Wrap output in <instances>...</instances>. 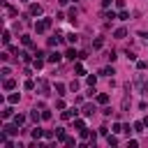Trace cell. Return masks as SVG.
Returning <instances> with one entry per match:
<instances>
[{"mask_svg":"<svg viewBox=\"0 0 148 148\" xmlns=\"http://www.w3.org/2000/svg\"><path fill=\"white\" fill-rule=\"evenodd\" d=\"M51 25H53V18H42V21H35V32H37V35H42V32H46Z\"/></svg>","mask_w":148,"mask_h":148,"instance_id":"obj_1","label":"cell"},{"mask_svg":"<svg viewBox=\"0 0 148 148\" xmlns=\"http://www.w3.org/2000/svg\"><path fill=\"white\" fill-rule=\"evenodd\" d=\"M2 132H5L7 136H14V134H18V125H16V123H14V125H7V123H5Z\"/></svg>","mask_w":148,"mask_h":148,"instance_id":"obj_2","label":"cell"},{"mask_svg":"<svg viewBox=\"0 0 148 148\" xmlns=\"http://www.w3.org/2000/svg\"><path fill=\"white\" fill-rule=\"evenodd\" d=\"M62 56H65V53H58V51H51V53H49V62H53V65H58V62L62 60Z\"/></svg>","mask_w":148,"mask_h":148,"instance_id":"obj_3","label":"cell"},{"mask_svg":"<svg viewBox=\"0 0 148 148\" xmlns=\"http://www.w3.org/2000/svg\"><path fill=\"white\" fill-rule=\"evenodd\" d=\"M28 12H30V16H39V14H42V5H37V2H32V5L28 7Z\"/></svg>","mask_w":148,"mask_h":148,"instance_id":"obj_4","label":"cell"},{"mask_svg":"<svg viewBox=\"0 0 148 148\" xmlns=\"http://www.w3.org/2000/svg\"><path fill=\"white\" fill-rule=\"evenodd\" d=\"M76 113H79L76 109H65L62 111V120H72V118H76Z\"/></svg>","mask_w":148,"mask_h":148,"instance_id":"obj_5","label":"cell"},{"mask_svg":"<svg viewBox=\"0 0 148 148\" xmlns=\"http://www.w3.org/2000/svg\"><path fill=\"white\" fill-rule=\"evenodd\" d=\"M65 58H67V60H76V58H81V56L76 53V49H67V51H65Z\"/></svg>","mask_w":148,"mask_h":148,"instance_id":"obj_6","label":"cell"},{"mask_svg":"<svg viewBox=\"0 0 148 148\" xmlns=\"http://www.w3.org/2000/svg\"><path fill=\"white\" fill-rule=\"evenodd\" d=\"M2 88H5V90H14V88H16V81H14V79H5V81H2Z\"/></svg>","mask_w":148,"mask_h":148,"instance_id":"obj_7","label":"cell"},{"mask_svg":"<svg viewBox=\"0 0 148 148\" xmlns=\"http://www.w3.org/2000/svg\"><path fill=\"white\" fill-rule=\"evenodd\" d=\"M81 113H83V116H92V113H95V104H83Z\"/></svg>","mask_w":148,"mask_h":148,"instance_id":"obj_8","label":"cell"},{"mask_svg":"<svg viewBox=\"0 0 148 148\" xmlns=\"http://www.w3.org/2000/svg\"><path fill=\"white\" fill-rule=\"evenodd\" d=\"M2 118H5V120L14 118V109H12V106H5V109H2Z\"/></svg>","mask_w":148,"mask_h":148,"instance_id":"obj_9","label":"cell"},{"mask_svg":"<svg viewBox=\"0 0 148 148\" xmlns=\"http://www.w3.org/2000/svg\"><path fill=\"white\" fill-rule=\"evenodd\" d=\"M56 139H58L60 143H65V139H67V134H65V130H62V127H58V130H56Z\"/></svg>","mask_w":148,"mask_h":148,"instance_id":"obj_10","label":"cell"},{"mask_svg":"<svg viewBox=\"0 0 148 148\" xmlns=\"http://www.w3.org/2000/svg\"><path fill=\"white\" fill-rule=\"evenodd\" d=\"M113 37H116V39H125V37H127V30H125V28H118V30L113 32Z\"/></svg>","mask_w":148,"mask_h":148,"instance_id":"obj_11","label":"cell"},{"mask_svg":"<svg viewBox=\"0 0 148 148\" xmlns=\"http://www.w3.org/2000/svg\"><path fill=\"white\" fill-rule=\"evenodd\" d=\"M12 120H14V123H16L18 127H21V125L25 123V116H23V113H14V118H12Z\"/></svg>","mask_w":148,"mask_h":148,"instance_id":"obj_12","label":"cell"},{"mask_svg":"<svg viewBox=\"0 0 148 148\" xmlns=\"http://www.w3.org/2000/svg\"><path fill=\"white\" fill-rule=\"evenodd\" d=\"M32 67H35V69H42V67H44V58H39V56H37V58L32 60Z\"/></svg>","mask_w":148,"mask_h":148,"instance_id":"obj_13","label":"cell"},{"mask_svg":"<svg viewBox=\"0 0 148 148\" xmlns=\"http://www.w3.org/2000/svg\"><path fill=\"white\" fill-rule=\"evenodd\" d=\"M30 136H32V139H42V136H44V130H39V127H35V130L30 132Z\"/></svg>","mask_w":148,"mask_h":148,"instance_id":"obj_14","label":"cell"},{"mask_svg":"<svg viewBox=\"0 0 148 148\" xmlns=\"http://www.w3.org/2000/svg\"><path fill=\"white\" fill-rule=\"evenodd\" d=\"M21 44H23V46H32V39H30V35H21Z\"/></svg>","mask_w":148,"mask_h":148,"instance_id":"obj_15","label":"cell"},{"mask_svg":"<svg viewBox=\"0 0 148 148\" xmlns=\"http://www.w3.org/2000/svg\"><path fill=\"white\" fill-rule=\"evenodd\" d=\"M74 72H76L79 76H83V74H86V67H83L81 62H76V65H74Z\"/></svg>","mask_w":148,"mask_h":148,"instance_id":"obj_16","label":"cell"},{"mask_svg":"<svg viewBox=\"0 0 148 148\" xmlns=\"http://www.w3.org/2000/svg\"><path fill=\"white\" fill-rule=\"evenodd\" d=\"M65 90H67V86H65V83H56V92H58L60 97L65 95Z\"/></svg>","mask_w":148,"mask_h":148,"instance_id":"obj_17","label":"cell"},{"mask_svg":"<svg viewBox=\"0 0 148 148\" xmlns=\"http://www.w3.org/2000/svg\"><path fill=\"white\" fill-rule=\"evenodd\" d=\"M106 102H109V95L106 92H99L97 95V104H106Z\"/></svg>","mask_w":148,"mask_h":148,"instance_id":"obj_18","label":"cell"},{"mask_svg":"<svg viewBox=\"0 0 148 148\" xmlns=\"http://www.w3.org/2000/svg\"><path fill=\"white\" fill-rule=\"evenodd\" d=\"M74 127H76L79 132H81V130H86V120H81V118H76V120H74Z\"/></svg>","mask_w":148,"mask_h":148,"instance_id":"obj_19","label":"cell"},{"mask_svg":"<svg viewBox=\"0 0 148 148\" xmlns=\"http://www.w3.org/2000/svg\"><path fill=\"white\" fill-rule=\"evenodd\" d=\"M132 127H134V132H143V127H146V123H143V120H136V123H134Z\"/></svg>","mask_w":148,"mask_h":148,"instance_id":"obj_20","label":"cell"},{"mask_svg":"<svg viewBox=\"0 0 148 148\" xmlns=\"http://www.w3.org/2000/svg\"><path fill=\"white\" fill-rule=\"evenodd\" d=\"M106 143H109V146H116V143H118V136H116V134H106Z\"/></svg>","mask_w":148,"mask_h":148,"instance_id":"obj_21","label":"cell"},{"mask_svg":"<svg viewBox=\"0 0 148 148\" xmlns=\"http://www.w3.org/2000/svg\"><path fill=\"white\" fill-rule=\"evenodd\" d=\"M5 9H7V14H9V16H16V14H18V12H16V9H14L9 2H5Z\"/></svg>","mask_w":148,"mask_h":148,"instance_id":"obj_22","label":"cell"},{"mask_svg":"<svg viewBox=\"0 0 148 148\" xmlns=\"http://www.w3.org/2000/svg\"><path fill=\"white\" fill-rule=\"evenodd\" d=\"M60 44V35H56V37H49V46H58Z\"/></svg>","mask_w":148,"mask_h":148,"instance_id":"obj_23","label":"cell"},{"mask_svg":"<svg viewBox=\"0 0 148 148\" xmlns=\"http://www.w3.org/2000/svg\"><path fill=\"white\" fill-rule=\"evenodd\" d=\"M102 46H104V39H102V37H97V39L92 42V49H102Z\"/></svg>","mask_w":148,"mask_h":148,"instance_id":"obj_24","label":"cell"},{"mask_svg":"<svg viewBox=\"0 0 148 148\" xmlns=\"http://www.w3.org/2000/svg\"><path fill=\"white\" fill-rule=\"evenodd\" d=\"M7 102H9V104H16V102H18V92H12V95L7 97Z\"/></svg>","mask_w":148,"mask_h":148,"instance_id":"obj_25","label":"cell"},{"mask_svg":"<svg viewBox=\"0 0 148 148\" xmlns=\"http://www.w3.org/2000/svg\"><path fill=\"white\" fill-rule=\"evenodd\" d=\"M30 118H32V120H35V123H39V120H42V113H39V111H37V109H35V111H32V113H30Z\"/></svg>","mask_w":148,"mask_h":148,"instance_id":"obj_26","label":"cell"},{"mask_svg":"<svg viewBox=\"0 0 148 148\" xmlns=\"http://www.w3.org/2000/svg\"><path fill=\"white\" fill-rule=\"evenodd\" d=\"M118 18H120V21H127V18H130V14H127L125 9H120V12H118Z\"/></svg>","mask_w":148,"mask_h":148,"instance_id":"obj_27","label":"cell"},{"mask_svg":"<svg viewBox=\"0 0 148 148\" xmlns=\"http://www.w3.org/2000/svg\"><path fill=\"white\" fill-rule=\"evenodd\" d=\"M146 67H148V62H146V60H136V69H141V72H143Z\"/></svg>","mask_w":148,"mask_h":148,"instance_id":"obj_28","label":"cell"},{"mask_svg":"<svg viewBox=\"0 0 148 148\" xmlns=\"http://www.w3.org/2000/svg\"><path fill=\"white\" fill-rule=\"evenodd\" d=\"M99 74H104V76H111V74H116V72H113V67H104Z\"/></svg>","mask_w":148,"mask_h":148,"instance_id":"obj_29","label":"cell"},{"mask_svg":"<svg viewBox=\"0 0 148 148\" xmlns=\"http://www.w3.org/2000/svg\"><path fill=\"white\" fill-rule=\"evenodd\" d=\"M23 88H25V90H32V88H35V81H32V79H28V81L23 83Z\"/></svg>","mask_w":148,"mask_h":148,"instance_id":"obj_30","label":"cell"},{"mask_svg":"<svg viewBox=\"0 0 148 148\" xmlns=\"http://www.w3.org/2000/svg\"><path fill=\"white\" fill-rule=\"evenodd\" d=\"M9 39H12V35H9V30H5V32H2V42L9 44Z\"/></svg>","mask_w":148,"mask_h":148,"instance_id":"obj_31","label":"cell"},{"mask_svg":"<svg viewBox=\"0 0 148 148\" xmlns=\"http://www.w3.org/2000/svg\"><path fill=\"white\" fill-rule=\"evenodd\" d=\"M76 39H79V37H76L74 32H69V35H67V42H69V44H76Z\"/></svg>","mask_w":148,"mask_h":148,"instance_id":"obj_32","label":"cell"},{"mask_svg":"<svg viewBox=\"0 0 148 148\" xmlns=\"http://www.w3.org/2000/svg\"><path fill=\"white\" fill-rule=\"evenodd\" d=\"M86 81H88V86H95V83H97V76H95V74H90Z\"/></svg>","mask_w":148,"mask_h":148,"instance_id":"obj_33","label":"cell"},{"mask_svg":"<svg viewBox=\"0 0 148 148\" xmlns=\"http://www.w3.org/2000/svg\"><path fill=\"white\" fill-rule=\"evenodd\" d=\"M56 109H58V111H65V102L58 99V102H56Z\"/></svg>","mask_w":148,"mask_h":148,"instance_id":"obj_34","label":"cell"},{"mask_svg":"<svg viewBox=\"0 0 148 148\" xmlns=\"http://www.w3.org/2000/svg\"><path fill=\"white\" fill-rule=\"evenodd\" d=\"M51 118V111H46V109H42V120H49Z\"/></svg>","mask_w":148,"mask_h":148,"instance_id":"obj_35","label":"cell"},{"mask_svg":"<svg viewBox=\"0 0 148 148\" xmlns=\"http://www.w3.org/2000/svg\"><path fill=\"white\" fill-rule=\"evenodd\" d=\"M111 132H123V125H120V123H113V127H111Z\"/></svg>","mask_w":148,"mask_h":148,"instance_id":"obj_36","label":"cell"},{"mask_svg":"<svg viewBox=\"0 0 148 148\" xmlns=\"http://www.w3.org/2000/svg\"><path fill=\"white\" fill-rule=\"evenodd\" d=\"M44 139L51 141V139H53V132H51V130H44Z\"/></svg>","mask_w":148,"mask_h":148,"instance_id":"obj_37","label":"cell"},{"mask_svg":"<svg viewBox=\"0 0 148 148\" xmlns=\"http://www.w3.org/2000/svg\"><path fill=\"white\" fill-rule=\"evenodd\" d=\"M113 2H116V7H118V9H125V0H113Z\"/></svg>","mask_w":148,"mask_h":148,"instance_id":"obj_38","label":"cell"},{"mask_svg":"<svg viewBox=\"0 0 148 148\" xmlns=\"http://www.w3.org/2000/svg\"><path fill=\"white\" fill-rule=\"evenodd\" d=\"M106 18H118V14H116V12L111 9V12H106Z\"/></svg>","mask_w":148,"mask_h":148,"instance_id":"obj_39","label":"cell"},{"mask_svg":"<svg viewBox=\"0 0 148 148\" xmlns=\"http://www.w3.org/2000/svg\"><path fill=\"white\" fill-rule=\"evenodd\" d=\"M69 90H79V81H72L69 83Z\"/></svg>","mask_w":148,"mask_h":148,"instance_id":"obj_40","label":"cell"},{"mask_svg":"<svg viewBox=\"0 0 148 148\" xmlns=\"http://www.w3.org/2000/svg\"><path fill=\"white\" fill-rule=\"evenodd\" d=\"M65 143H67V146H74L76 141H74V136H67V139H65Z\"/></svg>","mask_w":148,"mask_h":148,"instance_id":"obj_41","label":"cell"},{"mask_svg":"<svg viewBox=\"0 0 148 148\" xmlns=\"http://www.w3.org/2000/svg\"><path fill=\"white\" fill-rule=\"evenodd\" d=\"M102 7H111V0H102Z\"/></svg>","mask_w":148,"mask_h":148,"instance_id":"obj_42","label":"cell"},{"mask_svg":"<svg viewBox=\"0 0 148 148\" xmlns=\"http://www.w3.org/2000/svg\"><path fill=\"white\" fill-rule=\"evenodd\" d=\"M67 2H69V0H58V5H60V7H65Z\"/></svg>","mask_w":148,"mask_h":148,"instance_id":"obj_43","label":"cell"},{"mask_svg":"<svg viewBox=\"0 0 148 148\" xmlns=\"http://www.w3.org/2000/svg\"><path fill=\"white\" fill-rule=\"evenodd\" d=\"M143 90H146V92H148V79H146V81H143Z\"/></svg>","mask_w":148,"mask_h":148,"instance_id":"obj_44","label":"cell"},{"mask_svg":"<svg viewBox=\"0 0 148 148\" xmlns=\"http://www.w3.org/2000/svg\"><path fill=\"white\" fill-rule=\"evenodd\" d=\"M143 123H146V127H148V118H143Z\"/></svg>","mask_w":148,"mask_h":148,"instance_id":"obj_45","label":"cell"}]
</instances>
